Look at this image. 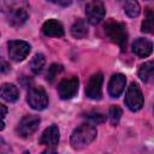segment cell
<instances>
[{"instance_id": "1", "label": "cell", "mask_w": 154, "mask_h": 154, "mask_svg": "<svg viewBox=\"0 0 154 154\" xmlns=\"http://www.w3.org/2000/svg\"><path fill=\"white\" fill-rule=\"evenodd\" d=\"M1 11L12 26H20L28 19L29 5L26 0H0Z\"/></svg>"}, {"instance_id": "2", "label": "cell", "mask_w": 154, "mask_h": 154, "mask_svg": "<svg viewBox=\"0 0 154 154\" xmlns=\"http://www.w3.org/2000/svg\"><path fill=\"white\" fill-rule=\"evenodd\" d=\"M97 135L96 128L91 124H82L78 128H76L71 135L70 142L72 148L75 149H81L90 144Z\"/></svg>"}, {"instance_id": "3", "label": "cell", "mask_w": 154, "mask_h": 154, "mask_svg": "<svg viewBox=\"0 0 154 154\" xmlns=\"http://www.w3.org/2000/svg\"><path fill=\"white\" fill-rule=\"evenodd\" d=\"M105 32L112 42L117 43L120 47L122 51L125 49L126 41H128V30L124 23L109 19L105 24Z\"/></svg>"}, {"instance_id": "4", "label": "cell", "mask_w": 154, "mask_h": 154, "mask_svg": "<svg viewBox=\"0 0 154 154\" xmlns=\"http://www.w3.org/2000/svg\"><path fill=\"white\" fill-rule=\"evenodd\" d=\"M26 101L32 109L42 111L48 106V96L42 87H31L28 91Z\"/></svg>"}, {"instance_id": "5", "label": "cell", "mask_w": 154, "mask_h": 154, "mask_svg": "<svg viewBox=\"0 0 154 154\" xmlns=\"http://www.w3.org/2000/svg\"><path fill=\"white\" fill-rule=\"evenodd\" d=\"M124 102H125V105L128 106V108L131 109V111H134V112L142 108L144 100H143L142 91H141L140 87H138L136 83H131V84L128 87Z\"/></svg>"}, {"instance_id": "6", "label": "cell", "mask_w": 154, "mask_h": 154, "mask_svg": "<svg viewBox=\"0 0 154 154\" xmlns=\"http://www.w3.org/2000/svg\"><path fill=\"white\" fill-rule=\"evenodd\" d=\"M40 122H41V119L37 116H34V114L25 116L24 118H22V120L18 123V125L16 128L18 136L25 138V137H29L30 135H32L37 130Z\"/></svg>"}, {"instance_id": "7", "label": "cell", "mask_w": 154, "mask_h": 154, "mask_svg": "<svg viewBox=\"0 0 154 154\" xmlns=\"http://www.w3.org/2000/svg\"><path fill=\"white\" fill-rule=\"evenodd\" d=\"M30 45L22 40H12L8 42V55L13 61H22L30 52Z\"/></svg>"}, {"instance_id": "8", "label": "cell", "mask_w": 154, "mask_h": 154, "mask_svg": "<svg viewBox=\"0 0 154 154\" xmlns=\"http://www.w3.org/2000/svg\"><path fill=\"white\" fill-rule=\"evenodd\" d=\"M85 16L90 24H99L105 17V5L101 0H91L85 7Z\"/></svg>"}, {"instance_id": "9", "label": "cell", "mask_w": 154, "mask_h": 154, "mask_svg": "<svg viewBox=\"0 0 154 154\" xmlns=\"http://www.w3.org/2000/svg\"><path fill=\"white\" fill-rule=\"evenodd\" d=\"M102 82H103V75L101 72L94 73L85 87V94L91 100H100L102 96Z\"/></svg>"}, {"instance_id": "10", "label": "cell", "mask_w": 154, "mask_h": 154, "mask_svg": "<svg viewBox=\"0 0 154 154\" xmlns=\"http://www.w3.org/2000/svg\"><path fill=\"white\" fill-rule=\"evenodd\" d=\"M78 85L79 81L77 77L72 76L70 78H64L59 84H58V94L60 99L63 100H69L76 95L78 91Z\"/></svg>"}, {"instance_id": "11", "label": "cell", "mask_w": 154, "mask_h": 154, "mask_svg": "<svg viewBox=\"0 0 154 154\" xmlns=\"http://www.w3.org/2000/svg\"><path fill=\"white\" fill-rule=\"evenodd\" d=\"M59 142V129L57 125L48 126L41 135L40 144L46 146L48 148H54Z\"/></svg>"}, {"instance_id": "12", "label": "cell", "mask_w": 154, "mask_h": 154, "mask_svg": "<svg viewBox=\"0 0 154 154\" xmlns=\"http://www.w3.org/2000/svg\"><path fill=\"white\" fill-rule=\"evenodd\" d=\"M126 78L123 73H114L108 83V94L112 97H118L125 88Z\"/></svg>"}, {"instance_id": "13", "label": "cell", "mask_w": 154, "mask_h": 154, "mask_svg": "<svg viewBox=\"0 0 154 154\" xmlns=\"http://www.w3.org/2000/svg\"><path fill=\"white\" fill-rule=\"evenodd\" d=\"M42 32L51 37H61L64 35L63 24L57 19H48L42 25Z\"/></svg>"}, {"instance_id": "14", "label": "cell", "mask_w": 154, "mask_h": 154, "mask_svg": "<svg viewBox=\"0 0 154 154\" xmlns=\"http://www.w3.org/2000/svg\"><path fill=\"white\" fill-rule=\"evenodd\" d=\"M132 52L140 58H147L153 52V45L149 40L140 37L132 43Z\"/></svg>"}, {"instance_id": "15", "label": "cell", "mask_w": 154, "mask_h": 154, "mask_svg": "<svg viewBox=\"0 0 154 154\" xmlns=\"http://www.w3.org/2000/svg\"><path fill=\"white\" fill-rule=\"evenodd\" d=\"M138 77L146 83L154 84V61H147L140 66Z\"/></svg>"}, {"instance_id": "16", "label": "cell", "mask_w": 154, "mask_h": 154, "mask_svg": "<svg viewBox=\"0 0 154 154\" xmlns=\"http://www.w3.org/2000/svg\"><path fill=\"white\" fill-rule=\"evenodd\" d=\"M19 96V91H18V88L12 84V83H4L1 85V97L5 100V101H8V102H13L18 99Z\"/></svg>"}, {"instance_id": "17", "label": "cell", "mask_w": 154, "mask_h": 154, "mask_svg": "<svg viewBox=\"0 0 154 154\" xmlns=\"http://www.w3.org/2000/svg\"><path fill=\"white\" fill-rule=\"evenodd\" d=\"M71 35L75 38H84L88 35V25L84 19H78L71 26Z\"/></svg>"}, {"instance_id": "18", "label": "cell", "mask_w": 154, "mask_h": 154, "mask_svg": "<svg viewBox=\"0 0 154 154\" xmlns=\"http://www.w3.org/2000/svg\"><path fill=\"white\" fill-rule=\"evenodd\" d=\"M142 32L146 34H154V11L147 8L144 12V19L142 20L141 25Z\"/></svg>"}, {"instance_id": "19", "label": "cell", "mask_w": 154, "mask_h": 154, "mask_svg": "<svg viewBox=\"0 0 154 154\" xmlns=\"http://www.w3.org/2000/svg\"><path fill=\"white\" fill-rule=\"evenodd\" d=\"M124 12L129 17L135 18V17H137L140 14L141 6L136 0H125V2H124Z\"/></svg>"}, {"instance_id": "20", "label": "cell", "mask_w": 154, "mask_h": 154, "mask_svg": "<svg viewBox=\"0 0 154 154\" xmlns=\"http://www.w3.org/2000/svg\"><path fill=\"white\" fill-rule=\"evenodd\" d=\"M45 64H46L45 55L41 54V53H37V54H35L34 58L30 60V70H31L35 75H37V73H40V72L42 71Z\"/></svg>"}, {"instance_id": "21", "label": "cell", "mask_w": 154, "mask_h": 154, "mask_svg": "<svg viewBox=\"0 0 154 154\" xmlns=\"http://www.w3.org/2000/svg\"><path fill=\"white\" fill-rule=\"evenodd\" d=\"M123 114V111L119 106H111L108 111V118L112 125H117L120 120V117Z\"/></svg>"}, {"instance_id": "22", "label": "cell", "mask_w": 154, "mask_h": 154, "mask_svg": "<svg viewBox=\"0 0 154 154\" xmlns=\"http://www.w3.org/2000/svg\"><path fill=\"white\" fill-rule=\"evenodd\" d=\"M63 71V65L60 64H52L48 67V72H47V81L49 83H52L54 81V78Z\"/></svg>"}, {"instance_id": "23", "label": "cell", "mask_w": 154, "mask_h": 154, "mask_svg": "<svg viewBox=\"0 0 154 154\" xmlns=\"http://www.w3.org/2000/svg\"><path fill=\"white\" fill-rule=\"evenodd\" d=\"M89 122H91L93 124H100V123H103L106 120V117L100 113V112H96V111H91V112H88L85 113L84 116Z\"/></svg>"}, {"instance_id": "24", "label": "cell", "mask_w": 154, "mask_h": 154, "mask_svg": "<svg viewBox=\"0 0 154 154\" xmlns=\"http://www.w3.org/2000/svg\"><path fill=\"white\" fill-rule=\"evenodd\" d=\"M0 108H1V118H2V120H4V118H5L6 113H7V108H6L5 105H0Z\"/></svg>"}, {"instance_id": "25", "label": "cell", "mask_w": 154, "mask_h": 154, "mask_svg": "<svg viewBox=\"0 0 154 154\" xmlns=\"http://www.w3.org/2000/svg\"><path fill=\"white\" fill-rule=\"evenodd\" d=\"M1 64H2V67H1V71H2V72H7V71L10 70V67L7 66V64H6V61H5V60H1Z\"/></svg>"}, {"instance_id": "26", "label": "cell", "mask_w": 154, "mask_h": 154, "mask_svg": "<svg viewBox=\"0 0 154 154\" xmlns=\"http://www.w3.org/2000/svg\"><path fill=\"white\" fill-rule=\"evenodd\" d=\"M51 2H54V4H60V5H66L69 1L67 0H48Z\"/></svg>"}]
</instances>
